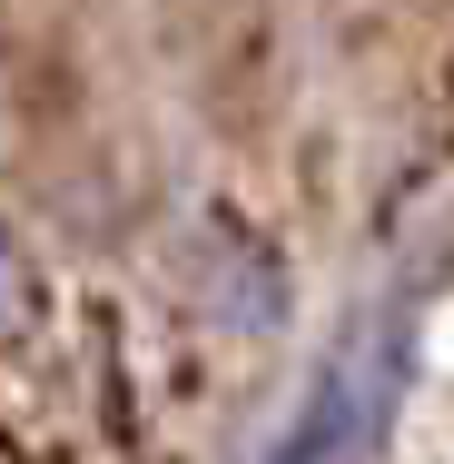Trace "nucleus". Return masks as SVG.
Returning <instances> with one entry per match:
<instances>
[{
	"instance_id": "nucleus-1",
	"label": "nucleus",
	"mask_w": 454,
	"mask_h": 464,
	"mask_svg": "<svg viewBox=\"0 0 454 464\" xmlns=\"http://www.w3.org/2000/svg\"><path fill=\"white\" fill-rule=\"evenodd\" d=\"M395 395H405V316H385L375 336H356L326 385H316V405L286 425V445L276 464H356L375 435H385V415H395Z\"/></svg>"
}]
</instances>
